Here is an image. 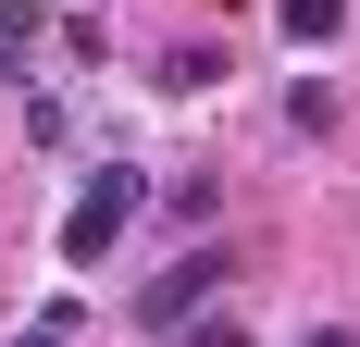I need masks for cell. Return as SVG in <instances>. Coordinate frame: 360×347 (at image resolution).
I'll use <instances>...</instances> for the list:
<instances>
[{
    "label": "cell",
    "instance_id": "6da1fadb",
    "mask_svg": "<svg viewBox=\"0 0 360 347\" xmlns=\"http://www.w3.org/2000/svg\"><path fill=\"white\" fill-rule=\"evenodd\" d=\"M137 211H149V186H137L124 162L87 174V186H75V211H63V261H75V273H100L112 248H124V223H137Z\"/></svg>",
    "mask_w": 360,
    "mask_h": 347
},
{
    "label": "cell",
    "instance_id": "7a4b0ae2",
    "mask_svg": "<svg viewBox=\"0 0 360 347\" xmlns=\"http://www.w3.org/2000/svg\"><path fill=\"white\" fill-rule=\"evenodd\" d=\"M212 285H224V261H212V248H186L174 273H149V285H137V322H149V335H174V322L212 310Z\"/></svg>",
    "mask_w": 360,
    "mask_h": 347
},
{
    "label": "cell",
    "instance_id": "3957f363",
    "mask_svg": "<svg viewBox=\"0 0 360 347\" xmlns=\"http://www.w3.org/2000/svg\"><path fill=\"white\" fill-rule=\"evenodd\" d=\"M274 13H286L298 50H335V37H348V0H274Z\"/></svg>",
    "mask_w": 360,
    "mask_h": 347
},
{
    "label": "cell",
    "instance_id": "277c9868",
    "mask_svg": "<svg viewBox=\"0 0 360 347\" xmlns=\"http://www.w3.org/2000/svg\"><path fill=\"white\" fill-rule=\"evenodd\" d=\"M37 37H50V13H37V0H0V63H13V74L37 63Z\"/></svg>",
    "mask_w": 360,
    "mask_h": 347
},
{
    "label": "cell",
    "instance_id": "5b68a950",
    "mask_svg": "<svg viewBox=\"0 0 360 347\" xmlns=\"http://www.w3.org/2000/svg\"><path fill=\"white\" fill-rule=\"evenodd\" d=\"M286 124H298V137H323V124H335V87H323V74H298V87H286Z\"/></svg>",
    "mask_w": 360,
    "mask_h": 347
},
{
    "label": "cell",
    "instance_id": "8992f818",
    "mask_svg": "<svg viewBox=\"0 0 360 347\" xmlns=\"http://www.w3.org/2000/svg\"><path fill=\"white\" fill-rule=\"evenodd\" d=\"M174 347H249V335H236V310H199V322H174Z\"/></svg>",
    "mask_w": 360,
    "mask_h": 347
},
{
    "label": "cell",
    "instance_id": "52a82bcc",
    "mask_svg": "<svg viewBox=\"0 0 360 347\" xmlns=\"http://www.w3.org/2000/svg\"><path fill=\"white\" fill-rule=\"evenodd\" d=\"M298 347H360V335H348V322H323V335H298Z\"/></svg>",
    "mask_w": 360,
    "mask_h": 347
},
{
    "label": "cell",
    "instance_id": "ba28073f",
    "mask_svg": "<svg viewBox=\"0 0 360 347\" xmlns=\"http://www.w3.org/2000/svg\"><path fill=\"white\" fill-rule=\"evenodd\" d=\"M25 347H63V335H50V322H37V335H25Z\"/></svg>",
    "mask_w": 360,
    "mask_h": 347
},
{
    "label": "cell",
    "instance_id": "9c48e42d",
    "mask_svg": "<svg viewBox=\"0 0 360 347\" xmlns=\"http://www.w3.org/2000/svg\"><path fill=\"white\" fill-rule=\"evenodd\" d=\"M212 13H249V0H212Z\"/></svg>",
    "mask_w": 360,
    "mask_h": 347
}]
</instances>
